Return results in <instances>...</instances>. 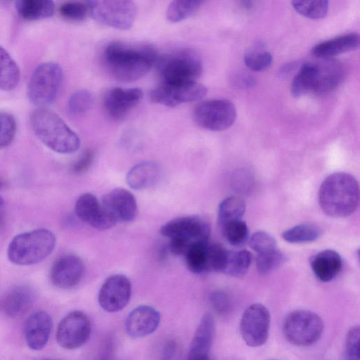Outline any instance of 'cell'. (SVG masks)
I'll use <instances>...</instances> for the list:
<instances>
[{
  "mask_svg": "<svg viewBox=\"0 0 360 360\" xmlns=\"http://www.w3.org/2000/svg\"><path fill=\"white\" fill-rule=\"evenodd\" d=\"M176 350V344L174 341L167 342L163 347L160 360H172Z\"/></svg>",
  "mask_w": 360,
  "mask_h": 360,
  "instance_id": "cell-48",
  "label": "cell"
},
{
  "mask_svg": "<svg viewBox=\"0 0 360 360\" xmlns=\"http://www.w3.org/2000/svg\"><path fill=\"white\" fill-rule=\"evenodd\" d=\"M188 360H210L209 354H188Z\"/></svg>",
  "mask_w": 360,
  "mask_h": 360,
  "instance_id": "cell-49",
  "label": "cell"
},
{
  "mask_svg": "<svg viewBox=\"0 0 360 360\" xmlns=\"http://www.w3.org/2000/svg\"><path fill=\"white\" fill-rule=\"evenodd\" d=\"M215 332L214 320L212 316L205 314L200 321L191 340L188 354H209Z\"/></svg>",
  "mask_w": 360,
  "mask_h": 360,
  "instance_id": "cell-27",
  "label": "cell"
},
{
  "mask_svg": "<svg viewBox=\"0 0 360 360\" xmlns=\"http://www.w3.org/2000/svg\"><path fill=\"white\" fill-rule=\"evenodd\" d=\"M273 62L271 53L266 50L257 46L247 51L244 55V63L251 70L264 71L269 68Z\"/></svg>",
  "mask_w": 360,
  "mask_h": 360,
  "instance_id": "cell-37",
  "label": "cell"
},
{
  "mask_svg": "<svg viewBox=\"0 0 360 360\" xmlns=\"http://www.w3.org/2000/svg\"><path fill=\"white\" fill-rule=\"evenodd\" d=\"M89 14L97 22L119 30H128L136 15L134 2L128 0H96L86 1Z\"/></svg>",
  "mask_w": 360,
  "mask_h": 360,
  "instance_id": "cell-8",
  "label": "cell"
},
{
  "mask_svg": "<svg viewBox=\"0 0 360 360\" xmlns=\"http://www.w3.org/2000/svg\"><path fill=\"white\" fill-rule=\"evenodd\" d=\"M143 92L139 88L112 87L103 98L105 110L111 119L121 120L141 102Z\"/></svg>",
  "mask_w": 360,
  "mask_h": 360,
  "instance_id": "cell-16",
  "label": "cell"
},
{
  "mask_svg": "<svg viewBox=\"0 0 360 360\" xmlns=\"http://www.w3.org/2000/svg\"><path fill=\"white\" fill-rule=\"evenodd\" d=\"M158 58V52L152 45L120 41L110 42L102 53L107 72L117 81L127 83L143 77Z\"/></svg>",
  "mask_w": 360,
  "mask_h": 360,
  "instance_id": "cell-1",
  "label": "cell"
},
{
  "mask_svg": "<svg viewBox=\"0 0 360 360\" xmlns=\"http://www.w3.org/2000/svg\"><path fill=\"white\" fill-rule=\"evenodd\" d=\"M285 258L284 255L277 248L257 254L256 266L258 272L266 274L283 264Z\"/></svg>",
  "mask_w": 360,
  "mask_h": 360,
  "instance_id": "cell-38",
  "label": "cell"
},
{
  "mask_svg": "<svg viewBox=\"0 0 360 360\" xmlns=\"http://www.w3.org/2000/svg\"><path fill=\"white\" fill-rule=\"evenodd\" d=\"M160 232L168 238H181L186 239L191 244H195L208 241L210 226L205 219L200 217H180L162 225Z\"/></svg>",
  "mask_w": 360,
  "mask_h": 360,
  "instance_id": "cell-14",
  "label": "cell"
},
{
  "mask_svg": "<svg viewBox=\"0 0 360 360\" xmlns=\"http://www.w3.org/2000/svg\"><path fill=\"white\" fill-rule=\"evenodd\" d=\"M252 254L245 250L229 252L223 273L233 277L243 276L251 264Z\"/></svg>",
  "mask_w": 360,
  "mask_h": 360,
  "instance_id": "cell-31",
  "label": "cell"
},
{
  "mask_svg": "<svg viewBox=\"0 0 360 360\" xmlns=\"http://www.w3.org/2000/svg\"><path fill=\"white\" fill-rule=\"evenodd\" d=\"M160 322V314L155 308L141 305L129 314L125 321V330L131 338H142L155 332Z\"/></svg>",
  "mask_w": 360,
  "mask_h": 360,
  "instance_id": "cell-21",
  "label": "cell"
},
{
  "mask_svg": "<svg viewBox=\"0 0 360 360\" xmlns=\"http://www.w3.org/2000/svg\"><path fill=\"white\" fill-rule=\"evenodd\" d=\"M4 199L1 196H0V207L3 205L4 204Z\"/></svg>",
  "mask_w": 360,
  "mask_h": 360,
  "instance_id": "cell-51",
  "label": "cell"
},
{
  "mask_svg": "<svg viewBox=\"0 0 360 360\" xmlns=\"http://www.w3.org/2000/svg\"><path fill=\"white\" fill-rule=\"evenodd\" d=\"M202 1L196 0H176L172 1L166 13L167 18L172 22L185 20L195 13Z\"/></svg>",
  "mask_w": 360,
  "mask_h": 360,
  "instance_id": "cell-34",
  "label": "cell"
},
{
  "mask_svg": "<svg viewBox=\"0 0 360 360\" xmlns=\"http://www.w3.org/2000/svg\"><path fill=\"white\" fill-rule=\"evenodd\" d=\"M4 224V217L1 212H0V231Z\"/></svg>",
  "mask_w": 360,
  "mask_h": 360,
  "instance_id": "cell-50",
  "label": "cell"
},
{
  "mask_svg": "<svg viewBox=\"0 0 360 360\" xmlns=\"http://www.w3.org/2000/svg\"><path fill=\"white\" fill-rule=\"evenodd\" d=\"M291 4L297 13L311 19L324 18L329 7L328 1H292Z\"/></svg>",
  "mask_w": 360,
  "mask_h": 360,
  "instance_id": "cell-36",
  "label": "cell"
},
{
  "mask_svg": "<svg viewBox=\"0 0 360 360\" xmlns=\"http://www.w3.org/2000/svg\"><path fill=\"white\" fill-rule=\"evenodd\" d=\"M105 360H106V359H105Z\"/></svg>",
  "mask_w": 360,
  "mask_h": 360,
  "instance_id": "cell-54",
  "label": "cell"
},
{
  "mask_svg": "<svg viewBox=\"0 0 360 360\" xmlns=\"http://www.w3.org/2000/svg\"><path fill=\"white\" fill-rule=\"evenodd\" d=\"M94 152L86 150L80 155L72 166V171L75 174H82L86 172L94 160Z\"/></svg>",
  "mask_w": 360,
  "mask_h": 360,
  "instance_id": "cell-45",
  "label": "cell"
},
{
  "mask_svg": "<svg viewBox=\"0 0 360 360\" xmlns=\"http://www.w3.org/2000/svg\"><path fill=\"white\" fill-rule=\"evenodd\" d=\"M316 72L312 93L323 95L334 90L342 82L344 70L334 60L323 59L316 63Z\"/></svg>",
  "mask_w": 360,
  "mask_h": 360,
  "instance_id": "cell-23",
  "label": "cell"
},
{
  "mask_svg": "<svg viewBox=\"0 0 360 360\" xmlns=\"http://www.w3.org/2000/svg\"><path fill=\"white\" fill-rule=\"evenodd\" d=\"M311 268L316 277L322 282L333 280L340 272L342 262L340 255L332 250H326L311 259Z\"/></svg>",
  "mask_w": 360,
  "mask_h": 360,
  "instance_id": "cell-26",
  "label": "cell"
},
{
  "mask_svg": "<svg viewBox=\"0 0 360 360\" xmlns=\"http://www.w3.org/2000/svg\"><path fill=\"white\" fill-rule=\"evenodd\" d=\"M16 121L10 113L0 112V149L8 146L16 133Z\"/></svg>",
  "mask_w": 360,
  "mask_h": 360,
  "instance_id": "cell-41",
  "label": "cell"
},
{
  "mask_svg": "<svg viewBox=\"0 0 360 360\" xmlns=\"http://www.w3.org/2000/svg\"><path fill=\"white\" fill-rule=\"evenodd\" d=\"M301 65L302 64L300 65L297 61L287 63L281 68L279 75L283 78L288 77L295 71L297 72Z\"/></svg>",
  "mask_w": 360,
  "mask_h": 360,
  "instance_id": "cell-47",
  "label": "cell"
},
{
  "mask_svg": "<svg viewBox=\"0 0 360 360\" xmlns=\"http://www.w3.org/2000/svg\"><path fill=\"white\" fill-rule=\"evenodd\" d=\"M20 72L11 55L0 46V89L11 91L18 84Z\"/></svg>",
  "mask_w": 360,
  "mask_h": 360,
  "instance_id": "cell-29",
  "label": "cell"
},
{
  "mask_svg": "<svg viewBox=\"0 0 360 360\" xmlns=\"http://www.w3.org/2000/svg\"><path fill=\"white\" fill-rule=\"evenodd\" d=\"M131 295V284L124 275L113 274L106 278L100 288L98 300L103 309L116 312L124 309Z\"/></svg>",
  "mask_w": 360,
  "mask_h": 360,
  "instance_id": "cell-15",
  "label": "cell"
},
{
  "mask_svg": "<svg viewBox=\"0 0 360 360\" xmlns=\"http://www.w3.org/2000/svg\"><path fill=\"white\" fill-rule=\"evenodd\" d=\"M319 201L322 210L330 217L340 218L349 216L359 205L357 181L345 172L329 175L320 187Z\"/></svg>",
  "mask_w": 360,
  "mask_h": 360,
  "instance_id": "cell-2",
  "label": "cell"
},
{
  "mask_svg": "<svg viewBox=\"0 0 360 360\" xmlns=\"http://www.w3.org/2000/svg\"><path fill=\"white\" fill-rule=\"evenodd\" d=\"M92 104V95L85 89H80L73 93L68 103V109L73 115H81L86 112Z\"/></svg>",
  "mask_w": 360,
  "mask_h": 360,
  "instance_id": "cell-39",
  "label": "cell"
},
{
  "mask_svg": "<svg viewBox=\"0 0 360 360\" xmlns=\"http://www.w3.org/2000/svg\"><path fill=\"white\" fill-rule=\"evenodd\" d=\"M52 319L45 311L31 314L24 323V337L27 346L33 350L41 349L48 342L52 330Z\"/></svg>",
  "mask_w": 360,
  "mask_h": 360,
  "instance_id": "cell-20",
  "label": "cell"
},
{
  "mask_svg": "<svg viewBox=\"0 0 360 360\" xmlns=\"http://www.w3.org/2000/svg\"><path fill=\"white\" fill-rule=\"evenodd\" d=\"M269 360H276V359H269Z\"/></svg>",
  "mask_w": 360,
  "mask_h": 360,
  "instance_id": "cell-53",
  "label": "cell"
},
{
  "mask_svg": "<svg viewBox=\"0 0 360 360\" xmlns=\"http://www.w3.org/2000/svg\"><path fill=\"white\" fill-rule=\"evenodd\" d=\"M15 5L18 13L28 20L50 18L55 11L54 3L49 0H20Z\"/></svg>",
  "mask_w": 360,
  "mask_h": 360,
  "instance_id": "cell-28",
  "label": "cell"
},
{
  "mask_svg": "<svg viewBox=\"0 0 360 360\" xmlns=\"http://www.w3.org/2000/svg\"><path fill=\"white\" fill-rule=\"evenodd\" d=\"M359 326H355L351 328L347 333L345 339L346 360H359Z\"/></svg>",
  "mask_w": 360,
  "mask_h": 360,
  "instance_id": "cell-43",
  "label": "cell"
},
{
  "mask_svg": "<svg viewBox=\"0 0 360 360\" xmlns=\"http://www.w3.org/2000/svg\"><path fill=\"white\" fill-rule=\"evenodd\" d=\"M226 241L234 246L245 243L248 238V228L242 219L233 220L220 226Z\"/></svg>",
  "mask_w": 360,
  "mask_h": 360,
  "instance_id": "cell-35",
  "label": "cell"
},
{
  "mask_svg": "<svg viewBox=\"0 0 360 360\" xmlns=\"http://www.w3.org/2000/svg\"><path fill=\"white\" fill-rule=\"evenodd\" d=\"M59 13L66 20L82 21L89 13V6L87 2L68 1L60 6Z\"/></svg>",
  "mask_w": 360,
  "mask_h": 360,
  "instance_id": "cell-40",
  "label": "cell"
},
{
  "mask_svg": "<svg viewBox=\"0 0 360 360\" xmlns=\"http://www.w3.org/2000/svg\"><path fill=\"white\" fill-rule=\"evenodd\" d=\"M193 115L200 127L210 131H223L235 122L236 109L229 100L210 99L197 104Z\"/></svg>",
  "mask_w": 360,
  "mask_h": 360,
  "instance_id": "cell-9",
  "label": "cell"
},
{
  "mask_svg": "<svg viewBox=\"0 0 360 360\" xmlns=\"http://www.w3.org/2000/svg\"><path fill=\"white\" fill-rule=\"evenodd\" d=\"M231 84L236 88L249 89L256 84V79L250 75L240 73L231 77Z\"/></svg>",
  "mask_w": 360,
  "mask_h": 360,
  "instance_id": "cell-46",
  "label": "cell"
},
{
  "mask_svg": "<svg viewBox=\"0 0 360 360\" xmlns=\"http://www.w3.org/2000/svg\"><path fill=\"white\" fill-rule=\"evenodd\" d=\"M246 210V204L238 196L225 198L219 205L218 221L219 225L226 222L241 219Z\"/></svg>",
  "mask_w": 360,
  "mask_h": 360,
  "instance_id": "cell-32",
  "label": "cell"
},
{
  "mask_svg": "<svg viewBox=\"0 0 360 360\" xmlns=\"http://www.w3.org/2000/svg\"><path fill=\"white\" fill-rule=\"evenodd\" d=\"M360 37L357 33L352 32L322 41L311 50L314 56L322 59L330 58L356 49L359 46Z\"/></svg>",
  "mask_w": 360,
  "mask_h": 360,
  "instance_id": "cell-25",
  "label": "cell"
},
{
  "mask_svg": "<svg viewBox=\"0 0 360 360\" xmlns=\"http://www.w3.org/2000/svg\"><path fill=\"white\" fill-rule=\"evenodd\" d=\"M84 274L82 260L74 255H65L58 257L50 271L53 285L61 289H70L76 286Z\"/></svg>",
  "mask_w": 360,
  "mask_h": 360,
  "instance_id": "cell-17",
  "label": "cell"
},
{
  "mask_svg": "<svg viewBox=\"0 0 360 360\" xmlns=\"http://www.w3.org/2000/svg\"><path fill=\"white\" fill-rule=\"evenodd\" d=\"M30 123L37 137L51 150L62 154L76 152L80 139L53 111L38 108L31 114Z\"/></svg>",
  "mask_w": 360,
  "mask_h": 360,
  "instance_id": "cell-3",
  "label": "cell"
},
{
  "mask_svg": "<svg viewBox=\"0 0 360 360\" xmlns=\"http://www.w3.org/2000/svg\"><path fill=\"white\" fill-rule=\"evenodd\" d=\"M249 245L257 254L277 248L274 237L264 231L255 233L250 239Z\"/></svg>",
  "mask_w": 360,
  "mask_h": 360,
  "instance_id": "cell-42",
  "label": "cell"
},
{
  "mask_svg": "<svg viewBox=\"0 0 360 360\" xmlns=\"http://www.w3.org/2000/svg\"><path fill=\"white\" fill-rule=\"evenodd\" d=\"M103 207L117 223L130 222L137 214V202L134 195L128 190L117 188L105 194L101 201Z\"/></svg>",
  "mask_w": 360,
  "mask_h": 360,
  "instance_id": "cell-18",
  "label": "cell"
},
{
  "mask_svg": "<svg viewBox=\"0 0 360 360\" xmlns=\"http://www.w3.org/2000/svg\"><path fill=\"white\" fill-rule=\"evenodd\" d=\"M158 73L161 83L195 82L202 72L199 54L191 49H181L158 58Z\"/></svg>",
  "mask_w": 360,
  "mask_h": 360,
  "instance_id": "cell-5",
  "label": "cell"
},
{
  "mask_svg": "<svg viewBox=\"0 0 360 360\" xmlns=\"http://www.w3.org/2000/svg\"><path fill=\"white\" fill-rule=\"evenodd\" d=\"M91 331V322L87 315L81 311H73L60 321L56 340L62 347L75 349L86 343Z\"/></svg>",
  "mask_w": 360,
  "mask_h": 360,
  "instance_id": "cell-13",
  "label": "cell"
},
{
  "mask_svg": "<svg viewBox=\"0 0 360 360\" xmlns=\"http://www.w3.org/2000/svg\"><path fill=\"white\" fill-rule=\"evenodd\" d=\"M34 298V292L29 286H15L1 299L0 311L9 318L20 316L32 307Z\"/></svg>",
  "mask_w": 360,
  "mask_h": 360,
  "instance_id": "cell-22",
  "label": "cell"
},
{
  "mask_svg": "<svg viewBox=\"0 0 360 360\" xmlns=\"http://www.w3.org/2000/svg\"><path fill=\"white\" fill-rule=\"evenodd\" d=\"M324 328L322 319L308 310H296L285 317L283 332L286 340L299 347L316 343L321 337Z\"/></svg>",
  "mask_w": 360,
  "mask_h": 360,
  "instance_id": "cell-7",
  "label": "cell"
},
{
  "mask_svg": "<svg viewBox=\"0 0 360 360\" xmlns=\"http://www.w3.org/2000/svg\"><path fill=\"white\" fill-rule=\"evenodd\" d=\"M162 174L160 166L154 161H144L132 167L127 174V182L134 190H145L158 184Z\"/></svg>",
  "mask_w": 360,
  "mask_h": 360,
  "instance_id": "cell-24",
  "label": "cell"
},
{
  "mask_svg": "<svg viewBox=\"0 0 360 360\" xmlns=\"http://www.w3.org/2000/svg\"><path fill=\"white\" fill-rule=\"evenodd\" d=\"M2 186V183L1 181H0V188Z\"/></svg>",
  "mask_w": 360,
  "mask_h": 360,
  "instance_id": "cell-52",
  "label": "cell"
},
{
  "mask_svg": "<svg viewBox=\"0 0 360 360\" xmlns=\"http://www.w3.org/2000/svg\"><path fill=\"white\" fill-rule=\"evenodd\" d=\"M316 72V63L302 64L291 83L290 91L292 96L298 98L312 92Z\"/></svg>",
  "mask_w": 360,
  "mask_h": 360,
  "instance_id": "cell-30",
  "label": "cell"
},
{
  "mask_svg": "<svg viewBox=\"0 0 360 360\" xmlns=\"http://www.w3.org/2000/svg\"><path fill=\"white\" fill-rule=\"evenodd\" d=\"M211 304L219 314H226L231 309V304L229 297L221 290L212 292L210 295Z\"/></svg>",
  "mask_w": 360,
  "mask_h": 360,
  "instance_id": "cell-44",
  "label": "cell"
},
{
  "mask_svg": "<svg viewBox=\"0 0 360 360\" xmlns=\"http://www.w3.org/2000/svg\"><path fill=\"white\" fill-rule=\"evenodd\" d=\"M228 251L220 244L208 241L193 244L185 254L186 264L193 274L223 272Z\"/></svg>",
  "mask_w": 360,
  "mask_h": 360,
  "instance_id": "cell-10",
  "label": "cell"
},
{
  "mask_svg": "<svg viewBox=\"0 0 360 360\" xmlns=\"http://www.w3.org/2000/svg\"><path fill=\"white\" fill-rule=\"evenodd\" d=\"M75 211L80 220L98 230L110 229L116 224L97 198L89 193H84L77 198Z\"/></svg>",
  "mask_w": 360,
  "mask_h": 360,
  "instance_id": "cell-19",
  "label": "cell"
},
{
  "mask_svg": "<svg viewBox=\"0 0 360 360\" xmlns=\"http://www.w3.org/2000/svg\"><path fill=\"white\" fill-rule=\"evenodd\" d=\"M55 244L53 232L46 229H37L15 236L8 245L7 255L15 264L32 265L46 258Z\"/></svg>",
  "mask_w": 360,
  "mask_h": 360,
  "instance_id": "cell-4",
  "label": "cell"
},
{
  "mask_svg": "<svg viewBox=\"0 0 360 360\" xmlns=\"http://www.w3.org/2000/svg\"><path fill=\"white\" fill-rule=\"evenodd\" d=\"M321 234L320 227L312 223L295 226L282 234L283 238L291 243H303L316 240Z\"/></svg>",
  "mask_w": 360,
  "mask_h": 360,
  "instance_id": "cell-33",
  "label": "cell"
},
{
  "mask_svg": "<svg viewBox=\"0 0 360 360\" xmlns=\"http://www.w3.org/2000/svg\"><path fill=\"white\" fill-rule=\"evenodd\" d=\"M271 316L268 309L260 303L250 305L240 321V332L247 345L258 347L266 343L269 333Z\"/></svg>",
  "mask_w": 360,
  "mask_h": 360,
  "instance_id": "cell-11",
  "label": "cell"
},
{
  "mask_svg": "<svg viewBox=\"0 0 360 360\" xmlns=\"http://www.w3.org/2000/svg\"><path fill=\"white\" fill-rule=\"evenodd\" d=\"M63 70L53 62L39 64L33 71L27 86V96L38 108H46L57 98L63 82Z\"/></svg>",
  "mask_w": 360,
  "mask_h": 360,
  "instance_id": "cell-6",
  "label": "cell"
},
{
  "mask_svg": "<svg viewBox=\"0 0 360 360\" xmlns=\"http://www.w3.org/2000/svg\"><path fill=\"white\" fill-rule=\"evenodd\" d=\"M207 92V88L195 82L161 83L150 93L152 102L168 107L201 100Z\"/></svg>",
  "mask_w": 360,
  "mask_h": 360,
  "instance_id": "cell-12",
  "label": "cell"
}]
</instances>
